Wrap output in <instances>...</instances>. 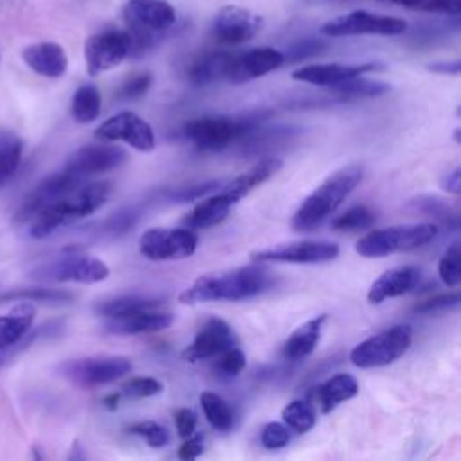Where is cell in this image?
<instances>
[{
    "label": "cell",
    "mask_w": 461,
    "mask_h": 461,
    "mask_svg": "<svg viewBox=\"0 0 461 461\" xmlns=\"http://www.w3.org/2000/svg\"><path fill=\"white\" fill-rule=\"evenodd\" d=\"M405 29H407V22L403 18L375 14L367 11H351L328 20L321 27V34L331 36V38L358 36V34L396 36L405 32Z\"/></svg>",
    "instance_id": "9c48e42d"
},
{
    "label": "cell",
    "mask_w": 461,
    "mask_h": 461,
    "mask_svg": "<svg viewBox=\"0 0 461 461\" xmlns=\"http://www.w3.org/2000/svg\"><path fill=\"white\" fill-rule=\"evenodd\" d=\"M205 450V438L203 436H187L185 441L180 445L178 448V457L180 459H185V461H191V459H196L198 456H202Z\"/></svg>",
    "instance_id": "681fc988"
},
{
    "label": "cell",
    "mask_w": 461,
    "mask_h": 461,
    "mask_svg": "<svg viewBox=\"0 0 461 461\" xmlns=\"http://www.w3.org/2000/svg\"><path fill=\"white\" fill-rule=\"evenodd\" d=\"M68 459H85V452H83V448L77 441H74V445L70 448V454H68Z\"/></svg>",
    "instance_id": "9f6ffc18"
},
{
    "label": "cell",
    "mask_w": 461,
    "mask_h": 461,
    "mask_svg": "<svg viewBox=\"0 0 461 461\" xmlns=\"http://www.w3.org/2000/svg\"><path fill=\"white\" fill-rule=\"evenodd\" d=\"M151 74L149 72H139V74H133L130 76L119 88V94L117 97L119 99H124V101H131V99H139L142 97L148 88L151 86Z\"/></svg>",
    "instance_id": "b9f144b4"
},
{
    "label": "cell",
    "mask_w": 461,
    "mask_h": 461,
    "mask_svg": "<svg viewBox=\"0 0 461 461\" xmlns=\"http://www.w3.org/2000/svg\"><path fill=\"white\" fill-rule=\"evenodd\" d=\"M34 313L36 308L31 303L22 301L9 313L0 315V349L14 346L27 335L32 326Z\"/></svg>",
    "instance_id": "83f0119b"
},
{
    "label": "cell",
    "mask_w": 461,
    "mask_h": 461,
    "mask_svg": "<svg viewBox=\"0 0 461 461\" xmlns=\"http://www.w3.org/2000/svg\"><path fill=\"white\" fill-rule=\"evenodd\" d=\"M322 47H324V43L319 41V40H306V41H301V43L294 45L292 50L288 52V58L290 59H303V58L317 54Z\"/></svg>",
    "instance_id": "f907efd6"
},
{
    "label": "cell",
    "mask_w": 461,
    "mask_h": 461,
    "mask_svg": "<svg viewBox=\"0 0 461 461\" xmlns=\"http://www.w3.org/2000/svg\"><path fill=\"white\" fill-rule=\"evenodd\" d=\"M263 25V18L240 5H223L212 22V36L221 45H241L252 40Z\"/></svg>",
    "instance_id": "2e32d148"
},
{
    "label": "cell",
    "mask_w": 461,
    "mask_h": 461,
    "mask_svg": "<svg viewBox=\"0 0 461 461\" xmlns=\"http://www.w3.org/2000/svg\"><path fill=\"white\" fill-rule=\"evenodd\" d=\"M128 432L133 434V436L142 438L153 448H160V447L167 445V441H169V434H167L166 427H162L160 423H157L153 420L137 421V423L130 425Z\"/></svg>",
    "instance_id": "ab89813d"
},
{
    "label": "cell",
    "mask_w": 461,
    "mask_h": 461,
    "mask_svg": "<svg viewBox=\"0 0 461 461\" xmlns=\"http://www.w3.org/2000/svg\"><path fill=\"white\" fill-rule=\"evenodd\" d=\"M200 405L203 411L205 420L214 430L229 432L234 425V412L232 407L225 398L212 391H205L200 394Z\"/></svg>",
    "instance_id": "4dcf8cb0"
},
{
    "label": "cell",
    "mask_w": 461,
    "mask_h": 461,
    "mask_svg": "<svg viewBox=\"0 0 461 461\" xmlns=\"http://www.w3.org/2000/svg\"><path fill=\"white\" fill-rule=\"evenodd\" d=\"M326 321H328V315L321 313V315L306 321L304 324H301L283 344L285 358L297 362V360L310 357L321 340L322 328H324Z\"/></svg>",
    "instance_id": "cb8c5ba5"
},
{
    "label": "cell",
    "mask_w": 461,
    "mask_h": 461,
    "mask_svg": "<svg viewBox=\"0 0 461 461\" xmlns=\"http://www.w3.org/2000/svg\"><path fill=\"white\" fill-rule=\"evenodd\" d=\"M459 304V294L450 292V294H439L430 299H425L414 306L416 313H430L436 310H445V308H454Z\"/></svg>",
    "instance_id": "bcb514c9"
},
{
    "label": "cell",
    "mask_w": 461,
    "mask_h": 461,
    "mask_svg": "<svg viewBox=\"0 0 461 461\" xmlns=\"http://www.w3.org/2000/svg\"><path fill=\"white\" fill-rule=\"evenodd\" d=\"M110 182L81 184L54 202L47 203L29 220V234L36 240L47 238L59 227L70 225L92 212H95L110 196Z\"/></svg>",
    "instance_id": "7a4b0ae2"
},
{
    "label": "cell",
    "mask_w": 461,
    "mask_h": 461,
    "mask_svg": "<svg viewBox=\"0 0 461 461\" xmlns=\"http://www.w3.org/2000/svg\"><path fill=\"white\" fill-rule=\"evenodd\" d=\"M376 216L367 205H353L335 220H331V229L339 232L346 230H364L375 223Z\"/></svg>",
    "instance_id": "d590c367"
},
{
    "label": "cell",
    "mask_w": 461,
    "mask_h": 461,
    "mask_svg": "<svg viewBox=\"0 0 461 461\" xmlns=\"http://www.w3.org/2000/svg\"><path fill=\"white\" fill-rule=\"evenodd\" d=\"M339 245L333 241H292L276 245L270 249L256 250L250 254V259L256 263H297V265H312V263H326L339 256Z\"/></svg>",
    "instance_id": "8fae6325"
},
{
    "label": "cell",
    "mask_w": 461,
    "mask_h": 461,
    "mask_svg": "<svg viewBox=\"0 0 461 461\" xmlns=\"http://www.w3.org/2000/svg\"><path fill=\"white\" fill-rule=\"evenodd\" d=\"M411 342V328L407 324H396L357 344L349 353V360L360 369L382 367L398 360L409 349Z\"/></svg>",
    "instance_id": "52a82bcc"
},
{
    "label": "cell",
    "mask_w": 461,
    "mask_h": 461,
    "mask_svg": "<svg viewBox=\"0 0 461 461\" xmlns=\"http://www.w3.org/2000/svg\"><path fill=\"white\" fill-rule=\"evenodd\" d=\"M160 304V299L157 297H144V295H119L113 299H106L95 304V312L101 317L113 319V317H122L130 315L140 310H151Z\"/></svg>",
    "instance_id": "f546056e"
},
{
    "label": "cell",
    "mask_w": 461,
    "mask_h": 461,
    "mask_svg": "<svg viewBox=\"0 0 461 461\" xmlns=\"http://www.w3.org/2000/svg\"><path fill=\"white\" fill-rule=\"evenodd\" d=\"M22 58L31 70L45 77H61L68 65L63 47L54 41L32 43L23 49Z\"/></svg>",
    "instance_id": "603a6c76"
},
{
    "label": "cell",
    "mask_w": 461,
    "mask_h": 461,
    "mask_svg": "<svg viewBox=\"0 0 461 461\" xmlns=\"http://www.w3.org/2000/svg\"><path fill=\"white\" fill-rule=\"evenodd\" d=\"M245 364H247V358H245V353L240 349V348H229L227 351L220 353L218 357H214V373L220 376V378H236L243 369H245Z\"/></svg>",
    "instance_id": "f35d334b"
},
{
    "label": "cell",
    "mask_w": 461,
    "mask_h": 461,
    "mask_svg": "<svg viewBox=\"0 0 461 461\" xmlns=\"http://www.w3.org/2000/svg\"><path fill=\"white\" fill-rule=\"evenodd\" d=\"M230 54L232 52H209L196 58L187 70L189 81L193 85H207L218 79H225Z\"/></svg>",
    "instance_id": "f1b7e54d"
},
{
    "label": "cell",
    "mask_w": 461,
    "mask_h": 461,
    "mask_svg": "<svg viewBox=\"0 0 461 461\" xmlns=\"http://www.w3.org/2000/svg\"><path fill=\"white\" fill-rule=\"evenodd\" d=\"M420 277H421L420 268L412 265L389 268L371 283L367 292V301L371 304H380L387 299L409 294L418 286Z\"/></svg>",
    "instance_id": "44dd1931"
},
{
    "label": "cell",
    "mask_w": 461,
    "mask_h": 461,
    "mask_svg": "<svg viewBox=\"0 0 461 461\" xmlns=\"http://www.w3.org/2000/svg\"><path fill=\"white\" fill-rule=\"evenodd\" d=\"M357 393H358V384H357L355 376H351L348 373H339V375H333L328 380H324L321 385H317L315 400H317V405L321 407V411L324 414H328L339 403L355 398Z\"/></svg>",
    "instance_id": "4316f807"
},
{
    "label": "cell",
    "mask_w": 461,
    "mask_h": 461,
    "mask_svg": "<svg viewBox=\"0 0 461 461\" xmlns=\"http://www.w3.org/2000/svg\"><path fill=\"white\" fill-rule=\"evenodd\" d=\"M198 245V236L194 229H166L153 227L148 229L139 238V250L144 258L151 261H175L194 254Z\"/></svg>",
    "instance_id": "30bf717a"
},
{
    "label": "cell",
    "mask_w": 461,
    "mask_h": 461,
    "mask_svg": "<svg viewBox=\"0 0 461 461\" xmlns=\"http://www.w3.org/2000/svg\"><path fill=\"white\" fill-rule=\"evenodd\" d=\"M121 396H122L121 393H112V394H108V396H104V398H103V405H104L106 409L113 411V409L119 405Z\"/></svg>",
    "instance_id": "11a10c76"
},
{
    "label": "cell",
    "mask_w": 461,
    "mask_h": 461,
    "mask_svg": "<svg viewBox=\"0 0 461 461\" xmlns=\"http://www.w3.org/2000/svg\"><path fill=\"white\" fill-rule=\"evenodd\" d=\"M22 158V142L14 137H5L0 140V187L5 185L14 171L18 169Z\"/></svg>",
    "instance_id": "8d00e7d4"
},
{
    "label": "cell",
    "mask_w": 461,
    "mask_h": 461,
    "mask_svg": "<svg viewBox=\"0 0 461 461\" xmlns=\"http://www.w3.org/2000/svg\"><path fill=\"white\" fill-rule=\"evenodd\" d=\"M70 112L74 121L86 124L97 119L99 112H101V94L97 90L95 85H81L74 95H72V104H70Z\"/></svg>",
    "instance_id": "d6a6232c"
},
{
    "label": "cell",
    "mask_w": 461,
    "mask_h": 461,
    "mask_svg": "<svg viewBox=\"0 0 461 461\" xmlns=\"http://www.w3.org/2000/svg\"><path fill=\"white\" fill-rule=\"evenodd\" d=\"M162 389H164V385L160 380L151 378V376H137V378L128 380L121 387V394L128 396V398H149V396L162 393Z\"/></svg>",
    "instance_id": "60d3db41"
},
{
    "label": "cell",
    "mask_w": 461,
    "mask_h": 461,
    "mask_svg": "<svg viewBox=\"0 0 461 461\" xmlns=\"http://www.w3.org/2000/svg\"><path fill=\"white\" fill-rule=\"evenodd\" d=\"M74 295L61 288L31 286V288H13L9 292H0V303L27 301V303H67Z\"/></svg>",
    "instance_id": "836d02e7"
},
{
    "label": "cell",
    "mask_w": 461,
    "mask_h": 461,
    "mask_svg": "<svg viewBox=\"0 0 461 461\" xmlns=\"http://www.w3.org/2000/svg\"><path fill=\"white\" fill-rule=\"evenodd\" d=\"M438 274L441 277V281L450 286L456 288L461 281V249L459 243H452L443 256L439 258L438 263Z\"/></svg>",
    "instance_id": "74e56055"
},
{
    "label": "cell",
    "mask_w": 461,
    "mask_h": 461,
    "mask_svg": "<svg viewBox=\"0 0 461 461\" xmlns=\"http://www.w3.org/2000/svg\"><path fill=\"white\" fill-rule=\"evenodd\" d=\"M281 418L288 429L297 434H304L313 429L317 416L313 407L304 400H292L281 411Z\"/></svg>",
    "instance_id": "e575fe53"
},
{
    "label": "cell",
    "mask_w": 461,
    "mask_h": 461,
    "mask_svg": "<svg viewBox=\"0 0 461 461\" xmlns=\"http://www.w3.org/2000/svg\"><path fill=\"white\" fill-rule=\"evenodd\" d=\"M290 443V432L285 423L279 421H270L263 427L261 430V445L268 450H277L283 448Z\"/></svg>",
    "instance_id": "7bdbcfd3"
},
{
    "label": "cell",
    "mask_w": 461,
    "mask_h": 461,
    "mask_svg": "<svg viewBox=\"0 0 461 461\" xmlns=\"http://www.w3.org/2000/svg\"><path fill=\"white\" fill-rule=\"evenodd\" d=\"M175 427H176V432L180 438H187L194 432L196 429V414L193 409L189 407H182V409H176L175 411Z\"/></svg>",
    "instance_id": "c3c4849f"
},
{
    "label": "cell",
    "mask_w": 461,
    "mask_h": 461,
    "mask_svg": "<svg viewBox=\"0 0 461 461\" xmlns=\"http://www.w3.org/2000/svg\"><path fill=\"white\" fill-rule=\"evenodd\" d=\"M61 375L79 387H99L112 384L131 371V362L122 355H95L74 358L59 366Z\"/></svg>",
    "instance_id": "ba28073f"
},
{
    "label": "cell",
    "mask_w": 461,
    "mask_h": 461,
    "mask_svg": "<svg viewBox=\"0 0 461 461\" xmlns=\"http://www.w3.org/2000/svg\"><path fill=\"white\" fill-rule=\"evenodd\" d=\"M382 68L380 63H319V65H306L292 72V79L317 85V86H335L340 81H346L355 76H362L366 72H373Z\"/></svg>",
    "instance_id": "ffe728a7"
},
{
    "label": "cell",
    "mask_w": 461,
    "mask_h": 461,
    "mask_svg": "<svg viewBox=\"0 0 461 461\" xmlns=\"http://www.w3.org/2000/svg\"><path fill=\"white\" fill-rule=\"evenodd\" d=\"M220 185H221L220 180H211V182H203V184H198V185H191V187H187V189L182 187V189L171 193L169 198H171L173 202H176V203L194 202V200L205 196L209 191H212V189H216V187H220Z\"/></svg>",
    "instance_id": "7dc6e473"
},
{
    "label": "cell",
    "mask_w": 461,
    "mask_h": 461,
    "mask_svg": "<svg viewBox=\"0 0 461 461\" xmlns=\"http://www.w3.org/2000/svg\"><path fill=\"white\" fill-rule=\"evenodd\" d=\"M272 285V276L258 265L240 267L229 272L205 274L193 281L180 295L182 304L211 301H245L263 294Z\"/></svg>",
    "instance_id": "6da1fadb"
},
{
    "label": "cell",
    "mask_w": 461,
    "mask_h": 461,
    "mask_svg": "<svg viewBox=\"0 0 461 461\" xmlns=\"http://www.w3.org/2000/svg\"><path fill=\"white\" fill-rule=\"evenodd\" d=\"M130 56L128 31H103L85 41V63L90 76L115 68Z\"/></svg>",
    "instance_id": "7c38bea8"
},
{
    "label": "cell",
    "mask_w": 461,
    "mask_h": 461,
    "mask_svg": "<svg viewBox=\"0 0 461 461\" xmlns=\"http://www.w3.org/2000/svg\"><path fill=\"white\" fill-rule=\"evenodd\" d=\"M236 344H238V337L232 326L220 317H211L196 331L193 342L182 351V358L185 362H200V360L214 358L220 353L227 351L229 348H234Z\"/></svg>",
    "instance_id": "9a60e30c"
},
{
    "label": "cell",
    "mask_w": 461,
    "mask_h": 461,
    "mask_svg": "<svg viewBox=\"0 0 461 461\" xmlns=\"http://www.w3.org/2000/svg\"><path fill=\"white\" fill-rule=\"evenodd\" d=\"M122 16L128 27L153 34L164 32L176 23V11L167 0H128Z\"/></svg>",
    "instance_id": "d6986e66"
},
{
    "label": "cell",
    "mask_w": 461,
    "mask_h": 461,
    "mask_svg": "<svg viewBox=\"0 0 461 461\" xmlns=\"http://www.w3.org/2000/svg\"><path fill=\"white\" fill-rule=\"evenodd\" d=\"M378 2L398 4V5H403V7H407V9H420V11H427L432 0H378Z\"/></svg>",
    "instance_id": "db71d44e"
},
{
    "label": "cell",
    "mask_w": 461,
    "mask_h": 461,
    "mask_svg": "<svg viewBox=\"0 0 461 461\" xmlns=\"http://www.w3.org/2000/svg\"><path fill=\"white\" fill-rule=\"evenodd\" d=\"M137 212L133 209H124V211H119L115 214H112L104 225H103V230L106 234H112V236H119V234H124L130 227H133V223L137 221Z\"/></svg>",
    "instance_id": "f6af8a7d"
},
{
    "label": "cell",
    "mask_w": 461,
    "mask_h": 461,
    "mask_svg": "<svg viewBox=\"0 0 461 461\" xmlns=\"http://www.w3.org/2000/svg\"><path fill=\"white\" fill-rule=\"evenodd\" d=\"M95 137L108 142L122 140L142 153H148L155 148V133L151 126L133 112H121L106 119L95 130Z\"/></svg>",
    "instance_id": "4fadbf2b"
},
{
    "label": "cell",
    "mask_w": 461,
    "mask_h": 461,
    "mask_svg": "<svg viewBox=\"0 0 461 461\" xmlns=\"http://www.w3.org/2000/svg\"><path fill=\"white\" fill-rule=\"evenodd\" d=\"M285 63V54L274 47H254L243 52H232L225 79L230 83H247L258 79Z\"/></svg>",
    "instance_id": "e0dca14e"
},
{
    "label": "cell",
    "mask_w": 461,
    "mask_h": 461,
    "mask_svg": "<svg viewBox=\"0 0 461 461\" xmlns=\"http://www.w3.org/2000/svg\"><path fill=\"white\" fill-rule=\"evenodd\" d=\"M439 232L438 223H409L375 229L357 241V254L364 258H382L407 252L430 243Z\"/></svg>",
    "instance_id": "5b68a950"
},
{
    "label": "cell",
    "mask_w": 461,
    "mask_h": 461,
    "mask_svg": "<svg viewBox=\"0 0 461 461\" xmlns=\"http://www.w3.org/2000/svg\"><path fill=\"white\" fill-rule=\"evenodd\" d=\"M443 189L450 194H459L461 193V167H456L454 171L447 173V176L441 182Z\"/></svg>",
    "instance_id": "816d5d0a"
},
{
    "label": "cell",
    "mask_w": 461,
    "mask_h": 461,
    "mask_svg": "<svg viewBox=\"0 0 461 461\" xmlns=\"http://www.w3.org/2000/svg\"><path fill=\"white\" fill-rule=\"evenodd\" d=\"M331 90L342 99H366V97H376L389 92L391 85L380 79H367L362 74V76H355L337 83L335 86H331Z\"/></svg>",
    "instance_id": "1f68e13d"
},
{
    "label": "cell",
    "mask_w": 461,
    "mask_h": 461,
    "mask_svg": "<svg viewBox=\"0 0 461 461\" xmlns=\"http://www.w3.org/2000/svg\"><path fill=\"white\" fill-rule=\"evenodd\" d=\"M85 180L79 178L77 175L70 173L68 169H61V171H56L52 175H49L47 178H43L31 193L29 196L23 200V203L20 205L14 220L23 223V221H29L40 209H43L47 203L54 202L56 198L63 196L65 193L72 191L74 187L81 185Z\"/></svg>",
    "instance_id": "ac0fdd59"
},
{
    "label": "cell",
    "mask_w": 461,
    "mask_h": 461,
    "mask_svg": "<svg viewBox=\"0 0 461 461\" xmlns=\"http://www.w3.org/2000/svg\"><path fill=\"white\" fill-rule=\"evenodd\" d=\"M173 315L169 312H155L151 310H140L130 315L106 319L104 330L113 335H139V333H151L166 330L173 324Z\"/></svg>",
    "instance_id": "7402d4cb"
},
{
    "label": "cell",
    "mask_w": 461,
    "mask_h": 461,
    "mask_svg": "<svg viewBox=\"0 0 461 461\" xmlns=\"http://www.w3.org/2000/svg\"><path fill=\"white\" fill-rule=\"evenodd\" d=\"M32 276L36 279L59 283H99L110 276V268L95 256L85 254L77 249H65L59 258L36 267Z\"/></svg>",
    "instance_id": "8992f818"
},
{
    "label": "cell",
    "mask_w": 461,
    "mask_h": 461,
    "mask_svg": "<svg viewBox=\"0 0 461 461\" xmlns=\"http://www.w3.org/2000/svg\"><path fill=\"white\" fill-rule=\"evenodd\" d=\"M281 160L274 157H267L254 164L250 169L230 180L221 191L232 200V203H238L241 198H245L250 191L265 184L270 176H274L281 169Z\"/></svg>",
    "instance_id": "d4e9b609"
},
{
    "label": "cell",
    "mask_w": 461,
    "mask_h": 461,
    "mask_svg": "<svg viewBox=\"0 0 461 461\" xmlns=\"http://www.w3.org/2000/svg\"><path fill=\"white\" fill-rule=\"evenodd\" d=\"M416 207L430 216L445 220L448 225L457 223V214L439 198H420L416 200Z\"/></svg>",
    "instance_id": "ee69618b"
},
{
    "label": "cell",
    "mask_w": 461,
    "mask_h": 461,
    "mask_svg": "<svg viewBox=\"0 0 461 461\" xmlns=\"http://www.w3.org/2000/svg\"><path fill=\"white\" fill-rule=\"evenodd\" d=\"M126 160V149L117 144H108V140H103V144H88L76 149L63 167L85 180L86 176L117 169Z\"/></svg>",
    "instance_id": "5bb4252c"
},
{
    "label": "cell",
    "mask_w": 461,
    "mask_h": 461,
    "mask_svg": "<svg viewBox=\"0 0 461 461\" xmlns=\"http://www.w3.org/2000/svg\"><path fill=\"white\" fill-rule=\"evenodd\" d=\"M427 68L430 72H436V74H454V76H457L459 70H461V63L457 59H454V61H438V63L427 65Z\"/></svg>",
    "instance_id": "f5cc1de1"
},
{
    "label": "cell",
    "mask_w": 461,
    "mask_h": 461,
    "mask_svg": "<svg viewBox=\"0 0 461 461\" xmlns=\"http://www.w3.org/2000/svg\"><path fill=\"white\" fill-rule=\"evenodd\" d=\"M267 115L247 113L243 117H196L184 124V135L205 151H220L241 140Z\"/></svg>",
    "instance_id": "277c9868"
},
{
    "label": "cell",
    "mask_w": 461,
    "mask_h": 461,
    "mask_svg": "<svg viewBox=\"0 0 461 461\" xmlns=\"http://www.w3.org/2000/svg\"><path fill=\"white\" fill-rule=\"evenodd\" d=\"M362 176L364 169L360 164H349L331 173L301 202L299 209L292 216V229L297 232H310L319 227L351 194Z\"/></svg>",
    "instance_id": "3957f363"
},
{
    "label": "cell",
    "mask_w": 461,
    "mask_h": 461,
    "mask_svg": "<svg viewBox=\"0 0 461 461\" xmlns=\"http://www.w3.org/2000/svg\"><path fill=\"white\" fill-rule=\"evenodd\" d=\"M232 205H234L232 200L223 191H220L218 194L207 196L202 202H198L185 214L182 223L185 227H189V229H209V227H214V225L221 223L229 216Z\"/></svg>",
    "instance_id": "484cf974"
}]
</instances>
